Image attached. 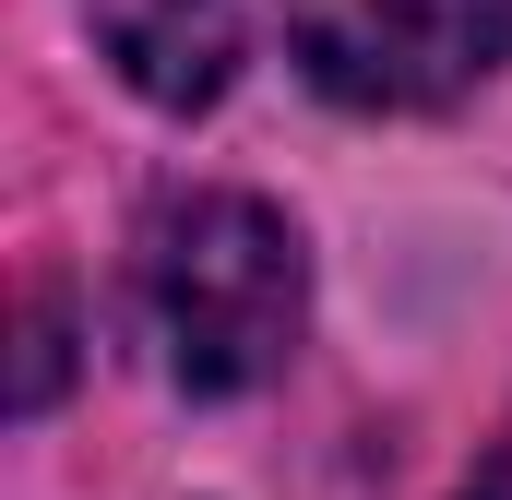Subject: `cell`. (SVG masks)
<instances>
[{"mask_svg": "<svg viewBox=\"0 0 512 500\" xmlns=\"http://www.w3.org/2000/svg\"><path fill=\"white\" fill-rule=\"evenodd\" d=\"M48 393H60V310H36V322H24V417H36Z\"/></svg>", "mask_w": 512, "mask_h": 500, "instance_id": "277c9868", "label": "cell"}, {"mask_svg": "<svg viewBox=\"0 0 512 500\" xmlns=\"http://www.w3.org/2000/svg\"><path fill=\"white\" fill-rule=\"evenodd\" d=\"M143 322L167 346V381L227 405L298 358L310 322V250L251 191H179L143 227Z\"/></svg>", "mask_w": 512, "mask_h": 500, "instance_id": "6da1fadb", "label": "cell"}, {"mask_svg": "<svg viewBox=\"0 0 512 500\" xmlns=\"http://www.w3.org/2000/svg\"><path fill=\"white\" fill-rule=\"evenodd\" d=\"M453 500H512V417H501V441L477 453V477H465V489H453Z\"/></svg>", "mask_w": 512, "mask_h": 500, "instance_id": "5b68a950", "label": "cell"}, {"mask_svg": "<svg viewBox=\"0 0 512 500\" xmlns=\"http://www.w3.org/2000/svg\"><path fill=\"white\" fill-rule=\"evenodd\" d=\"M286 48L334 108L417 120L512 60V0H286Z\"/></svg>", "mask_w": 512, "mask_h": 500, "instance_id": "7a4b0ae2", "label": "cell"}, {"mask_svg": "<svg viewBox=\"0 0 512 500\" xmlns=\"http://www.w3.org/2000/svg\"><path fill=\"white\" fill-rule=\"evenodd\" d=\"M84 24L120 60V84L167 120H191L239 84V12L227 0H84Z\"/></svg>", "mask_w": 512, "mask_h": 500, "instance_id": "3957f363", "label": "cell"}]
</instances>
